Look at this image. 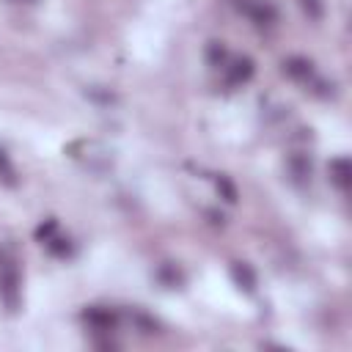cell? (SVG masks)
I'll list each match as a JSON object with an SVG mask.
<instances>
[{"label": "cell", "instance_id": "obj_3", "mask_svg": "<svg viewBox=\"0 0 352 352\" xmlns=\"http://www.w3.org/2000/svg\"><path fill=\"white\" fill-rule=\"evenodd\" d=\"M253 72H256V66H253V60H250L248 55H242V58H234V60L226 66V82H228L231 88H239V85L250 82Z\"/></svg>", "mask_w": 352, "mask_h": 352}, {"label": "cell", "instance_id": "obj_11", "mask_svg": "<svg viewBox=\"0 0 352 352\" xmlns=\"http://www.w3.org/2000/svg\"><path fill=\"white\" fill-rule=\"evenodd\" d=\"M214 184H217V192L223 195V201H228V204L236 201V187H234V182H231L228 176H217Z\"/></svg>", "mask_w": 352, "mask_h": 352}, {"label": "cell", "instance_id": "obj_2", "mask_svg": "<svg viewBox=\"0 0 352 352\" xmlns=\"http://www.w3.org/2000/svg\"><path fill=\"white\" fill-rule=\"evenodd\" d=\"M85 324L94 330V333H113L118 327V314L113 308H104V305H91L85 308L82 314Z\"/></svg>", "mask_w": 352, "mask_h": 352}, {"label": "cell", "instance_id": "obj_16", "mask_svg": "<svg viewBox=\"0 0 352 352\" xmlns=\"http://www.w3.org/2000/svg\"><path fill=\"white\" fill-rule=\"evenodd\" d=\"M8 3H36V0H8Z\"/></svg>", "mask_w": 352, "mask_h": 352}, {"label": "cell", "instance_id": "obj_4", "mask_svg": "<svg viewBox=\"0 0 352 352\" xmlns=\"http://www.w3.org/2000/svg\"><path fill=\"white\" fill-rule=\"evenodd\" d=\"M283 74H286L289 80H297V82H308V80L314 77V63H311L308 58H300V55H294V58H286V60H283Z\"/></svg>", "mask_w": 352, "mask_h": 352}, {"label": "cell", "instance_id": "obj_1", "mask_svg": "<svg viewBox=\"0 0 352 352\" xmlns=\"http://www.w3.org/2000/svg\"><path fill=\"white\" fill-rule=\"evenodd\" d=\"M19 270H16V264L14 261H6L3 267H0V297H3V302H6V308L8 311H16V305H19Z\"/></svg>", "mask_w": 352, "mask_h": 352}, {"label": "cell", "instance_id": "obj_5", "mask_svg": "<svg viewBox=\"0 0 352 352\" xmlns=\"http://www.w3.org/2000/svg\"><path fill=\"white\" fill-rule=\"evenodd\" d=\"M286 170H289V176H292L294 184H305V182L311 179V157L302 154V151L292 154V157L286 160Z\"/></svg>", "mask_w": 352, "mask_h": 352}, {"label": "cell", "instance_id": "obj_10", "mask_svg": "<svg viewBox=\"0 0 352 352\" xmlns=\"http://www.w3.org/2000/svg\"><path fill=\"white\" fill-rule=\"evenodd\" d=\"M157 280H160L162 286H168V289H176V286L182 283V272L176 270V264H162V267L157 270Z\"/></svg>", "mask_w": 352, "mask_h": 352}, {"label": "cell", "instance_id": "obj_13", "mask_svg": "<svg viewBox=\"0 0 352 352\" xmlns=\"http://www.w3.org/2000/svg\"><path fill=\"white\" fill-rule=\"evenodd\" d=\"M44 245H47V250L52 256H66L69 253V239H63V236H50Z\"/></svg>", "mask_w": 352, "mask_h": 352}, {"label": "cell", "instance_id": "obj_9", "mask_svg": "<svg viewBox=\"0 0 352 352\" xmlns=\"http://www.w3.org/2000/svg\"><path fill=\"white\" fill-rule=\"evenodd\" d=\"M226 58H228V52H226L223 41H209V44H206V63H209L212 69L226 66Z\"/></svg>", "mask_w": 352, "mask_h": 352}, {"label": "cell", "instance_id": "obj_7", "mask_svg": "<svg viewBox=\"0 0 352 352\" xmlns=\"http://www.w3.org/2000/svg\"><path fill=\"white\" fill-rule=\"evenodd\" d=\"M231 278H234V283H236L239 289H245V292H253V289H256V272H253L248 264H242V261L231 264Z\"/></svg>", "mask_w": 352, "mask_h": 352}, {"label": "cell", "instance_id": "obj_15", "mask_svg": "<svg viewBox=\"0 0 352 352\" xmlns=\"http://www.w3.org/2000/svg\"><path fill=\"white\" fill-rule=\"evenodd\" d=\"M55 231H58V223H55V220H47L44 226H38V231H36V236H38L41 242H47L50 236H55Z\"/></svg>", "mask_w": 352, "mask_h": 352}, {"label": "cell", "instance_id": "obj_12", "mask_svg": "<svg viewBox=\"0 0 352 352\" xmlns=\"http://www.w3.org/2000/svg\"><path fill=\"white\" fill-rule=\"evenodd\" d=\"M300 8H302V11L308 14V19H314V22H319L322 14H324L322 0H300Z\"/></svg>", "mask_w": 352, "mask_h": 352}, {"label": "cell", "instance_id": "obj_14", "mask_svg": "<svg viewBox=\"0 0 352 352\" xmlns=\"http://www.w3.org/2000/svg\"><path fill=\"white\" fill-rule=\"evenodd\" d=\"M0 179L6 184H14V168H11V162H8V157L3 151H0Z\"/></svg>", "mask_w": 352, "mask_h": 352}, {"label": "cell", "instance_id": "obj_6", "mask_svg": "<svg viewBox=\"0 0 352 352\" xmlns=\"http://www.w3.org/2000/svg\"><path fill=\"white\" fill-rule=\"evenodd\" d=\"M330 182L338 187V190H349V182H352V165L346 157H336L330 162Z\"/></svg>", "mask_w": 352, "mask_h": 352}, {"label": "cell", "instance_id": "obj_8", "mask_svg": "<svg viewBox=\"0 0 352 352\" xmlns=\"http://www.w3.org/2000/svg\"><path fill=\"white\" fill-rule=\"evenodd\" d=\"M132 324H135L143 336H154V333H160V322H157L154 316H148L146 311H132Z\"/></svg>", "mask_w": 352, "mask_h": 352}]
</instances>
